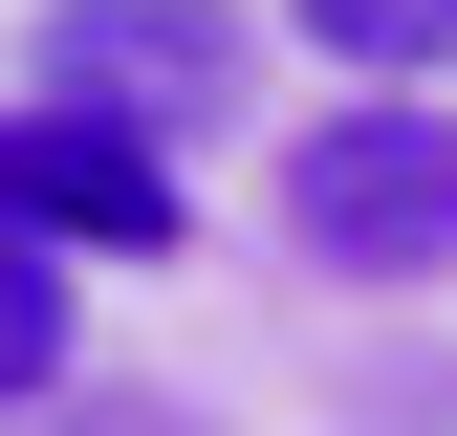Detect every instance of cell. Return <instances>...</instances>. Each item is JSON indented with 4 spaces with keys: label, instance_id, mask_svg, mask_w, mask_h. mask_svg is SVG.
<instances>
[{
    "label": "cell",
    "instance_id": "obj_1",
    "mask_svg": "<svg viewBox=\"0 0 457 436\" xmlns=\"http://www.w3.org/2000/svg\"><path fill=\"white\" fill-rule=\"evenodd\" d=\"M283 240L327 284H457V109L436 88H349L283 131Z\"/></svg>",
    "mask_w": 457,
    "mask_h": 436
},
{
    "label": "cell",
    "instance_id": "obj_2",
    "mask_svg": "<svg viewBox=\"0 0 457 436\" xmlns=\"http://www.w3.org/2000/svg\"><path fill=\"white\" fill-rule=\"evenodd\" d=\"M22 66L66 88V109H131L153 153H196L218 109H240L262 44H240V0H44V22H22Z\"/></svg>",
    "mask_w": 457,
    "mask_h": 436
},
{
    "label": "cell",
    "instance_id": "obj_3",
    "mask_svg": "<svg viewBox=\"0 0 457 436\" xmlns=\"http://www.w3.org/2000/svg\"><path fill=\"white\" fill-rule=\"evenodd\" d=\"M0 218H22L44 262H175V153H153L131 109L22 88V109H0Z\"/></svg>",
    "mask_w": 457,
    "mask_h": 436
},
{
    "label": "cell",
    "instance_id": "obj_4",
    "mask_svg": "<svg viewBox=\"0 0 457 436\" xmlns=\"http://www.w3.org/2000/svg\"><path fill=\"white\" fill-rule=\"evenodd\" d=\"M283 22H305L349 88H436L457 66V0H283Z\"/></svg>",
    "mask_w": 457,
    "mask_h": 436
},
{
    "label": "cell",
    "instance_id": "obj_5",
    "mask_svg": "<svg viewBox=\"0 0 457 436\" xmlns=\"http://www.w3.org/2000/svg\"><path fill=\"white\" fill-rule=\"evenodd\" d=\"M44 393H66V262L0 218V415H44Z\"/></svg>",
    "mask_w": 457,
    "mask_h": 436
},
{
    "label": "cell",
    "instance_id": "obj_6",
    "mask_svg": "<svg viewBox=\"0 0 457 436\" xmlns=\"http://www.w3.org/2000/svg\"><path fill=\"white\" fill-rule=\"evenodd\" d=\"M153 436H175V393H153Z\"/></svg>",
    "mask_w": 457,
    "mask_h": 436
}]
</instances>
